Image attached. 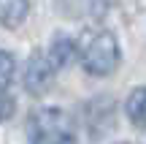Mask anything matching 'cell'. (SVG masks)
Wrapping results in <instances>:
<instances>
[{
	"label": "cell",
	"instance_id": "9",
	"mask_svg": "<svg viewBox=\"0 0 146 144\" xmlns=\"http://www.w3.org/2000/svg\"><path fill=\"white\" fill-rule=\"evenodd\" d=\"M14 109H16L14 98H11L8 92H3V90H0V123H5V120H11V114H14Z\"/></svg>",
	"mask_w": 146,
	"mask_h": 144
},
{
	"label": "cell",
	"instance_id": "2",
	"mask_svg": "<svg viewBox=\"0 0 146 144\" xmlns=\"http://www.w3.org/2000/svg\"><path fill=\"white\" fill-rule=\"evenodd\" d=\"M30 144H76L70 117L57 106H43L30 114Z\"/></svg>",
	"mask_w": 146,
	"mask_h": 144
},
{
	"label": "cell",
	"instance_id": "1",
	"mask_svg": "<svg viewBox=\"0 0 146 144\" xmlns=\"http://www.w3.org/2000/svg\"><path fill=\"white\" fill-rule=\"evenodd\" d=\"M78 54H81V65L87 74L92 76H108L119 68V44H116L114 33L108 30H89L81 35L78 44Z\"/></svg>",
	"mask_w": 146,
	"mask_h": 144
},
{
	"label": "cell",
	"instance_id": "6",
	"mask_svg": "<svg viewBox=\"0 0 146 144\" xmlns=\"http://www.w3.org/2000/svg\"><path fill=\"white\" fill-rule=\"evenodd\" d=\"M76 44L70 41V38H65V35H57L52 44H49V49H46V54H49V60L54 63V68H65V65L70 63V57H73V52H76Z\"/></svg>",
	"mask_w": 146,
	"mask_h": 144
},
{
	"label": "cell",
	"instance_id": "4",
	"mask_svg": "<svg viewBox=\"0 0 146 144\" xmlns=\"http://www.w3.org/2000/svg\"><path fill=\"white\" fill-rule=\"evenodd\" d=\"M30 14V0H0V25L19 27Z\"/></svg>",
	"mask_w": 146,
	"mask_h": 144
},
{
	"label": "cell",
	"instance_id": "8",
	"mask_svg": "<svg viewBox=\"0 0 146 144\" xmlns=\"http://www.w3.org/2000/svg\"><path fill=\"white\" fill-rule=\"evenodd\" d=\"M81 3H84V11H87L89 16H103L116 0H81Z\"/></svg>",
	"mask_w": 146,
	"mask_h": 144
},
{
	"label": "cell",
	"instance_id": "7",
	"mask_svg": "<svg viewBox=\"0 0 146 144\" xmlns=\"http://www.w3.org/2000/svg\"><path fill=\"white\" fill-rule=\"evenodd\" d=\"M14 71H16V60L11 52H5V49H0V90H5V87L11 84V79H14Z\"/></svg>",
	"mask_w": 146,
	"mask_h": 144
},
{
	"label": "cell",
	"instance_id": "3",
	"mask_svg": "<svg viewBox=\"0 0 146 144\" xmlns=\"http://www.w3.org/2000/svg\"><path fill=\"white\" fill-rule=\"evenodd\" d=\"M54 76H57V68L49 60V54L46 52H35L30 57V63H27V68H25V87L33 95H41L43 90H49Z\"/></svg>",
	"mask_w": 146,
	"mask_h": 144
},
{
	"label": "cell",
	"instance_id": "5",
	"mask_svg": "<svg viewBox=\"0 0 146 144\" xmlns=\"http://www.w3.org/2000/svg\"><path fill=\"white\" fill-rule=\"evenodd\" d=\"M125 112H127V117H130V123L135 128H146V87H135L127 95Z\"/></svg>",
	"mask_w": 146,
	"mask_h": 144
}]
</instances>
